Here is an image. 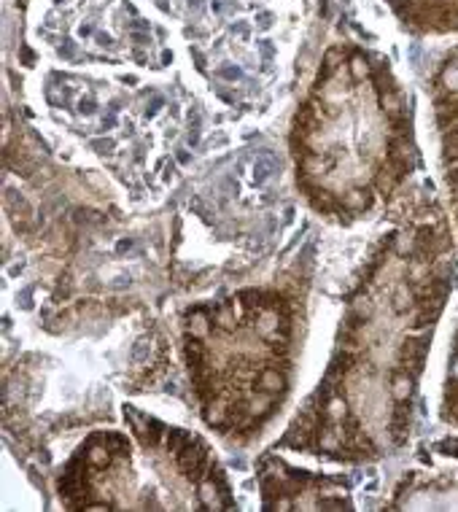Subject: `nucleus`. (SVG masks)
I'll list each match as a JSON object with an SVG mask.
<instances>
[{
  "label": "nucleus",
  "instance_id": "39448f33",
  "mask_svg": "<svg viewBox=\"0 0 458 512\" xmlns=\"http://www.w3.org/2000/svg\"><path fill=\"white\" fill-rule=\"evenodd\" d=\"M442 421L450 426H458V327L453 335L448 356V375H445V386H442V405H440Z\"/></svg>",
  "mask_w": 458,
  "mask_h": 512
},
{
  "label": "nucleus",
  "instance_id": "f257e3e1",
  "mask_svg": "<svg viewBox=\"0 0 458 512\" xmlns=\"http://www.w3.org/2000/svg\"><path fill=\"white\" fill-rule=\"evenodd\" d=\"M456 281L448 216L432 186H421L402 197L364 267L326 375L343 389L345 461L380 459L407 442L423 364Z\"/></svg>",
  "mask_w": 458,
  "mask_h": 512
},
{
  "label": "nucleus",
  "instance_id": "7ed1b4c3",
  "mask_svg": "<svg viewBox=\"0 0 458 512\" xmlns=\"http://www.w3.org/2000/svg\"><path fill=\"white\" fill-rule=\"evenodd\" d=\"M434 106V122L440 133V157L445 186L458 227V46H453L437 65L429 84Z\"/></svg>",
  "mask_w": 458,
  "mask_h": 512
},
{
  "label": "nucleus",
  "instance_id": "20e7f679",
  "mask_svg": "<svg viewBox=\"0 0 458 512\" xmlns=\"http://www.w3.org/2000/svg\"><path fill=\"white\" fill-rule=\"evenodd\" d=\"M399 22L418 36L458 33V0H388Z\"/></svg>",
  "mask_w": 458,
  "mask_h": 512
},
{
  "label": "nucleus",
  "instance_id": "f03ea898",
  "mask_svg": "<svg viewBox=\"0 0 458 512\" xmlns=\"http://www.w3.org/2000/svg\"><path fill=\"white\" fill-rule=\"evenodd\" d=\"M388 510H458V437L423 445L399 477Z\"/></svg>",
  "mask_w": 458,
  "mask_h": 512
}]
</instances>
